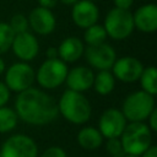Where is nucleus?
Wrapping results in <instances>:
<instances>
[{
	"label": "nucleus",
	"mask_w": 157,
	"mask_h": 157,
	"mask_svg": "<svg viewBox=\"0 0 157 157\" xmlns=\"http://www.w3.org/2000/svg\"><path fill=\"white\" fill-rule=\"evenodd\" d=\"M15 112L21 120L31 125H47L59 114L58 102L47 92L33 87L17 94Z\"/></svg>",
	"instance_id": "obj_1"
},
{
	"label": "nucleus",
	"mask_w": 157,
	"mask_h": 157,
	"mask_svg": "<svg viewBox=\"0 0 157 157\" xmlns=\"http://www.w3.org/2000/svg\"><path fill=\"white\" fill-rule=\"evenodd\" d=\"M58 109L67 121L76 125L88 121L92 114L91 104L82 92H76L69 88L63 92L58 102Z\"/></svg>",
	"instance_id": "obj_2"
},
{
	"label": "nucleus",
	"mask_w": 157,
	"mask_h": 157,
	"mask_svg": "<svg viewBox=\"0 0 157 157\" xmlns=\"http://www.w3.org/2000/svg\"><path fill=\"white\" fill-rule=\"evenodd\" d=\"M125 153L141 156L152 142V131L144 121H130L119 136Z\"/></svg>",
	"instance_id": "obj_3"
},
{
	"label": "nucleus",
	"mask_w": 157,
	"mask_h": 157,
	"mask_svg": "<svg viewBox=\"0 0 157 157\" xmlns=\"http://www.w3.org/2000/svg\"><path fill=\"white\" fill-rule=\"evenodd\" d=\"M155 108V96L139 90L125 97L121 113L129 121H144Z\"/></svg>",
	"instance_id": "obj_4"
},
{
	"label": "nucleus",
	"mask_w": 157,
	"mask_h": 157,
	"mask_svg": "<svg viewBox=\"0 0 157 157\" xmlns=\"http://www.w3.org/2000/svg\"><path fill=\"white\" fill-rule=\"evenodd\" d=\"M103 27L105 29L107 37L114 40L126 39L135 29L132 13L129 10L113 7L105 15Z\"/></svg>",
	"instance_id": "obj_5"
},
{
	"label": "nucleus",
	"mask_w": 157,
	"mask_h": 157,
	"mask_svg": "<svg viewBox=\"0 0 157 157\" xmlns=\"http://www.w3.org/2000/svg\"><path fill=\"white\" fill-rule=\"evenodd\" d=\"M67 70L66 63L59 58L45 59L36 72V81L42 88L54 90L65 82Z\"/></svg>",
	"instance_id": "obj_6"
},
{
	"label": "nucleus",
	"mask_w": 157,
	"mask_h": 157,
	"mask_svg": "<svg viewBox=\"0 0 157 157\" xmlns=\"http://www.w3.org/2000/svg\"><path fill=\"white\" fill-rule=\"evenodd\" d=\"M5 85L12 92H22L29 87L36 80V71L26 61H18L5 69Z\"/></svg>",
	"instance_id": "obj_7"
},
{
	"label": "nucleus",
	"mask_w": 157,
	"mask_h": 157,
	"mask_svg": "<svg viewBox=\"0 0 157 157\" xmlns=\"http://www.w3.org/2000/svg\"><path fill=\"white\" fill-rule=\"evenodd\" d=\"M0 153L1 157H38V147L29 136L15 134L5 140Z\"/></svg>",
	"instance_id": "obj_8"
},
{
	"label": "nucleus",
	"mask_w": 157,
	"mask_h": 157,
	"mask_svg": "<svg viewBox=\"0 0 157 157\" xmlns=\"http://www.w3.org/2000/svg\"><path fill=\"white\" fill-rule=\"evenodd\" d=\"M83 56L86 63L93 67L99 70H110L115 59L117 53L114 48L108 43H101L96 45H87L83 50Z\"/></svg>",
	"instance_id": "obj_9"
},
{
	"label": "nucleus",
	"mask_w": 157,
	"mask_h": 157,
	"mask_svg": "<svg viewBox=\"0 0 157 157\" xmlns=\"http://www.w3.org/2000/svg\"><path fill=\"white\" fill-rule=\"evenodd\" d=\"M110 70L115 80L124 83H132L139 81L144 65L135 56H121L115 59Z\"/></svg>",
	"instance_id": "obj_10"
},
{
	"label": "nucleus",
	"mask_w": 157,
	"mask_h": 157,
	"mask_svg": "<svg viewBox=\"0 0 157 157\" xmlns=\"http://www.w3.org/2000/svg\"><path fill=\"white\" fill-rule=\"evenodd\" d=\"M126 121L128 120L125 119L121 110L117 108H108L102 113L99 118L98 130L103 137H119L128 124Z\"/></svg>",
	"instance_id": "obj_11"
},
{
	"label": "nucleus",
	"mask_w": 157,
	"mask_h": 157,
	"mask_svg": "<svg viewBox=\"0 0 157 157\" xmlns=\"http://www.w3.org/2000/svg\"><path fill=\"white\" fill-rule=\"evenodd\" d=\"M11 49L21 61L28 63L38 55L39 43L37 37L27 31L20 34H15L11 44Z\"/></svg>",
	"instance_id": "obj_12"
},
{
	"label": "nucleus",
	"mask_w": 157,
	"mask_h": 157,
	"mask_svg": "<svg viewBox=\"0 0 157 157\" xmlns=\"http://www.w3.org/2000/svg\"><path fill=\"white\" fill-rule=\"evenodd\" d=\"M71 18L77 27L86 29L87 27L97 23L99 18L98 6L92 0H78L72 5Z\"/></svg>",
	"instance_id": "obj_13"
},
{
	"label": "nucleus",
	"mask_w": 157,
	"mask_h": 157,
	"mask_svg": "<svg viewBox=\"0 0 157 157\" xmlns=\"http://www.w3.org/2000/svg\"><path fill=\"white\" fill-rule=\"evenodd\" d=\"M27 20L32 31L39 36L50 34L56 27V18L52 10L40 6H37L31 10Z\"/></svg>",
	"instance_id": "obj_14"
},
{
	"label": "nucleus",
	"mask_w": 157,
	"mask_h": 157,
	"mask_svg": "<svg viewBox=\"0 0 157 157\" xmlns=\"http://www.w3.org/2000/svg\"><path fill=\"white\" fill-rule=\"evenodd\" d=\"M135 28L142 33H153L157 29V6L145 4L132 13Z\"/></svg>",
	"instance_id": "obj_15"
},
{
	"label": "nucleus",
	"mask_w": 157,
	"mask_h": 157,
	"mask_svg": "<svg viewBox=\"0 0 157 157\" xmlns=\"http://www.w3.org/2000/svg\"><path fill=\"white\" fill-rule=\"evenodd\" d=\"M93 77H94V74L92 69L81 65V66H75L67 70L65 82L69 90H72L76 92H85L92 87Z\"/></svg>",
	"instance_id": "obj_16"
},
{
	"label": "nucleus",
	"mask_w": 157,
	"mask_h": 157,
	"mask_svg": "<svg viewBox=\"0 0 157 157\" xmlns=\"http://www.w3.org/2000/svg\"><path fill=\"white\" fill-rule=\"evenodd\" d=\"M85 50L83 42L75 36L66 37L58 47V55L59 59L64 63H75L77 61L82 55Z\"/></svg>",
	"instance_id": "obj_17"
},
{
	"label": "nucleus",
	"mask_w": 157,
	"mask_h": 157,
	"mask_svg": "<svg viewBox=\"0 0 157 157\" xmlns=\"http://www.w3.org/2000/svg\"><path fill=\"white\" fill-rule=\"evenodd\" d=\"M77 142L85 150H96L103 142V136L98 129L93 126H85L77 134Z\"/></svg>",
	"instance_id": "obj_18"
},
{
	"label": "nucleus",
	"mask_w": 157,
	"mask_h": 157,
	"mask_svg": "<svg viewBox=\"0 0 157 157\" xmlns=\"http://www.w3.org/2000/svg\"><path fill=\"white\" fill-rule=\"evenodd\" d=\"M92 87L98 94L107 96L112 93L115 87V77L109 70H99L93 77Z\"/></svg>",
	"instance_id": "obj_19"
},
{
	"label": "nucleus",
	"mask_w": 157,
	"mask_h": 157,
	"mask_svg": "<svg viewBox=\"0 0 157 157\" xmlns=\"http://www.w3.org/2000/svg\"><path fill=\"white\" fill-rule=\"evenodd\" d=\"M139 81H140L142 91H145L152 96H155L157 93V71H156L155 66L144 67Z\"/></svg>",
	"instance_id": "obj_20"
},
{
	"label": "nucleus",
	"mask_w": 157,
	"mask_h": 157,
	"mask_svg": "<svg viewBox=\"0 0 157 157\" xmlns=\"http://www.w3.org/2000/svg\"><path fill=\"white\" fill-rule=\"evenodd\" d=\"M83 39L87 45H96V44L104 43L107 39V33H105L103 25L94 23L87 27L83 33Z\"/></svg>",
	"instance_id": "obj_21"
},
{
	"label": "nucleus",
	"mask_w": 157,
	"mask_h": 157,
	"mask_svg": "<svg viewBox=\"0 0 157 157\" xmlns=\"http://www.w3.org/2000/svg\"><path fill=\"white\" fill-rule=\"evenodd\" d=\"M18 117L15 109H11L6 105L0 107V132H9L13 130L17 125Z\"/></svg>",
	"instance_id": "obj_22"
},
{
	"label": "nucleus",
	"mask_w": 157,
	"mask_h": 157,
	"mask_svg": "<svg viewBox=\"0 0 157 157\" xmlns=\"http://www.w3.org/2000/svg\"><path fill=\"white\" fill-rule=\"evenodd\" d=\"M15 33L7 22H0V55L6 53L12 44Z\"/></svg>",
	"instance_id": "obj_23"
},
{
	"label": "nucleus",
	"mask_w": 157,
	"mask_h": 157,
	"mask_svg": "<svg viewBox=\"0 0 157 157\" xmlns=\"http://www.w3.org/2000/svg\"><path fill=\"white\" fill-rule=\"evenodd\" d=\"M12 32L15 34H20V33H23V32H27L28 28H29V25H28V20L25 15H21V13H16L11 17L10 22H9Z\"/></svg>",
	"instance_id": "obj_24"
},
{
	"label": "nucleus",
	"mask_w": 157,
	"mask_h": 157,
	"mask_svg": "<svg viewBox=\"0 0 157 157\" xmlns=\"http://www.w3.org/2000/svg\"><path fill=\"white\" fill-rule=\"evenodd\" d=\"M105 148H107V152L110 155V157H123L125 155V151L123 148V145L119 137L108 139L105 144Z\"/></svg>",
	"instance_id": "obj_25"
},
{
	"label": "nucleus",
	"mask_w": 157,
	"mask_h": 157,
	"mask_svg": "<svg viewBox=\"0 0 157 157\" xmlns=\"http://www.w3.org/2000/svg\"><path fill=\"white\" fill-rule=\"evenodd\" d=\"M40 157H67V156H66V152H65L61 147L52 146V147L47 148V150L40 155Z\"/></svg>",
	"instance_id": "obj_26"
},
{
	"label": "nucleus",
	"mask_w": 157,
	"mask_h": 157,
	"mask_svg": "<svg viewBox=\"0 0 157 157\" xmlns=\"http://www.w3.org/2000/svg\"><path fill=\"white\" fill-rule=\"evenodd\" d=\"M10 90L4 82H0V107H4L10 99Z\"/></svg>",
	"instance_id": "obj_27"
},
{
	"label": "nucleus",
	"mask_w": 157,
	"mask_h": 157,
	"mask_svg": "<svg viewBox=\"0 0 157 157\" xmlns=\"http://www.w3.org/2000/svg\"><path fill=\"white\" fill-rule=\"evenodd\" d=\"M146 120H148L147 126L150 128V130L151 131H157V109L156 108L151 112V114L148 115V118Z\"/></svg>",
	"instance_id": "obj_28"
},
{
	"label": "nucleus",
	"mask_w": 157,
	"mask_h": 157,
	"mask_svg": "<svg viewBox=\"0 0 157 157\" xmlns=\"http://www.w3.org/2000/svg\"><path fill=\"white\" fill-rule=\"evenodd\" d=\"M113 4H114V7L123 9V10H129L132 6L134 0H113Z\"/></svg>",
	"instance_id": "obj_29"
},
{
	"label": "nucleus",
	"mask_w": 157,
	"mask_h": 157,
	"mask_svg": "<svg viewBox=\"0 0 157 157\" xmlns=\"http://www.w3.org/2000/svg\"><path fill=\"white\" fill-rule=\"evenodd\" d=\"M38 1V6L44 7V9H53L56 6L58 0H37Z\"/></svg>",
	"instance_id": "obj_30"
},
{
	"label": "nucleus",
	"mask_w": 157,
	"mask_h": 157,
	"mask_svg": "<svg viewBox=\"0 0 157 157\" xmlns=\"http://www.w3.org/2000/svg\"><path fill=\"white\" fill-rule=\"evenodd\" d=\"M45 56H47V59H58L59 58V55H58V48H55V47L48 48L47 52H45Z\"/></svg>",
	"instance_id": "obj_31"
},
{
	"label": "nucleus",
	"mask_w": 157,
	"mask_h": 157,
	"mask_svg": "<svg viewBox=\"0 0 157 157\" xmlns=\"http://www.w3.org/2000/svg\"><path fill=\"white\" fill-rule=\"evenodd\" d=\"M141 157H157V147L151 145V146L141 155Z\"/></svg>",
	"instance_id": "obj_32"
},
{
	"label": "nucleus",
	"mask_w": 157,
	"mask_h": 157,
	"mask_svg": "<svg viewBox=\"0 0 157 157\" xmlns=\"http://www.w3.org/2000/svg\"><path fill=\"white\" fill-rule=\"evenodd\" d=\"M58 1H60V2L64 4V5H67V6L70 5V6H72V5L76 4L78 0H58Z\"/></svg>",
	"instance_id": "obj_33"
},
{
	"label": "nucleus",
	"mask_w": 157,
	"mask_h": 157,
	"mask_svg": "<svg viewBox=\"0 0 157 157\" xmlns=\"http://www.w3.org/2000/svg\"><path fill=\"white\" fill-rule=\"evenodd\" d=\"M5 69H6V65H5V61L1 59V56H0V75L5 71Z\"/></svg>",
	"instance_id": "obj_34"
},
{
	"label": "nucleus",
	"mask_w": 157,
	"mask_h": 157,
	"mask_svg": "<svg viewBox=\"0 0 157 157\" xmlns=\"http://www.w3.org/2000/svg\"><path fill=\"white\" fill-rule=\"evenodd\" d=\"M123 157H140V156H137V155H131V153H125Z\"/></svg>",
	"instance_id": "obj_35"
},
{
	"label": "nucleus",
	"mask_w": 157,
	"mask_h": 157,
	"mask_svg": "<svg viewBox=\"0 0 157 157\" xmlns=\"http://www.w3.org/2000/svg\"><path fill=\"white\" fill-rule=\"evenodd\" d=\"M0 157H1V153H0Z\"/></svg>",
	"instance_id": "obj_36"
}]
</instances>
